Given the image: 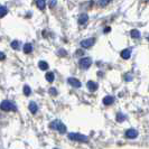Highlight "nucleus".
Segmentation results:
<instances>
[{"label": "nucleus", "instance_id": "f257e3e1", "mask_svg": "<svg viewBox=\"0 0 149 149\" xmlns=\"http://www.w3.org/2000/svg\"><path fill=\"white\" fill-rule=\"evenodd\" d=\"M49 127L52 128L53 130L58 131L60 134H65L66 132V126L62 121H60V120H54L52 123L49 125Z\"/></svg>", "mask_w": 149, "mask_h": 149}, {"label": "nucleus", "instance_id": "f03ea898", "mask_svg": "<svg viewBox=\"0 0 149 149\" xmlns=\"http://www.w3.org/2000/svg\"><path fill=\"white\" fill-rule=\"evenodd\" d=\"M68 139L73 140V141H79V142H88L89 141V138L84 134H75V132H71L68 134Z\"/></svg>", "mask_w": 149, "mask_h": 149}, {"label": "nucleus", "instance_id": "7ed1b4c3", "mask_svg": "<svg viewBox=\"0 0 149 149\" xmlns=\"http://www.w3.org/2000/svg\"><path fill=\"white\" fill-rule=\"evenodd\" d=\"M0 109L3 110V111H16V105L11 102V101H8V100H5L0 103Z\"/></svg>", "mask_w": 149, "mask_h": 149}, {"label": "nucleus", "instance_id": "20e7f679", "mask_svg": "<svg viewBox=\"0 0 149 149\" xmlns=\"http://www.w3.org/2000/svg\"><path fill=\"white\" fill-rule=\"evenodd\" d=\"M79 65H80V67L83 68V70H88V68L92 65V60H91L90 57H83V58H81L80 62H79Z\"/></svg>", "mask_w": 149, "mask_h": 149}, {"label": "nucleus", "instance_id": "39448f33", "mask_svg": "<svg viewBox=\"0 0 149 149\" xmlns=\"http://www.w3.org/2000/svg\"><path fill=\"white\" fill-rule=\"evenodd\" d=\"M94 43H95V38L91 37V38H88V39L82 40L80 44H81V46H82L83 48H90V47H92V46L94 45Z\"/></svg>", "mask_w": 149, "mask_h": 149}, {"label": "nucleus", "instance_id": "423d86ee", "mask_svg": "<svg viewBox=\"0 0 149 149\" xmlns=\"http://www.w3.org/2000/svg\"><path fill=\"white\" fill-rule=\"evenodd\" d=\"M126 137L128 139H134L138 137V131L136 129H128L126 131Z\"/></svg>", "mask_w": 149, "mask_h": 149}, {"label": "nucleus", "instance_id": "0eeeda50", "mask_svg": "<svg viewBox=\"0 0 149 149\" xmlns=\"http://www.w3.org/2000/svg\"><path fill=\"white\" fill-rule=\"evenodd\" d=\"M67 82L70 85H72L73 88H81V82L77 80V79H75V77H68L67 79Z\"/></svg>", "mask_w": 149, "mask_h": 149}, {"label": "nucleus", "instance_id": "6e6552de", "mask_svg": "<svg viewBox=\"0 0 149 149\" xmlns=\"http://www.w3.org/2000/svg\"><path fill=\"white\" fill-rule=\"evenodd\" d=\"M120 55H121V57H122L123 60H128V58H130V56H131V49H130V48H126V49L121 51Z\"/></svg>", "mask_w": 149, "mask_h": 149}, {"label": "nucleus", "instance_id": "1a4fd4ad", "mask_svg": "<svg viewBox=\"0 0 149 149\" xmlns=\"http://www.w3.org/2000/svg\"><path fill=\"white\" fill-rule=\"evenodd\" d=\"M88 20H89V16H88V14H81L80 15V17H79V24L80 25H84V24H86L88 22Z\"/></svg>", "mask_w": 149, "mask_h": 149}, {"label": "nucleus", "instance_id": "9d476101", "mask_svg": "<svg viewBox=\"0 0 149 149\" xmlns=\"http://www.w3.org/2000/svg\"><path fill=\"white\" fill-rule=\"evenodd\" d=\"M86 86H88V89H89L90 91H92V92H93V91H97V88H99V86H97V83L93 82V81H89L88 84H86Z\"/></svg>", "mask_w": 149, "mask_h": 149}, {"label": "nucleus", "instance_id": "9b49d317", "mask_svg": "<svg viewBox=\"0 0 149 149\" xmlns=\"http://www.w3.org/2000/svg\"><path fill=\"white\" fill-rule=\"evenodd\" d=\"M103 104L104 105H110L114 102V97H111V95H107L105 97H103Z\"/></svg>", "mask_w": 149, "mask_h": 149}, {"label": "nucleus", "instance_id": "f8f14e48", "mask_svg": "<svg viewBox=\"0 0 149 149\" xmlns=\"http://www.w3.org/2000/svg\"><path fill=\"white\" fill-rule=\"evenodd\" d=\"M36 5H37L38 9L44 10L46 7V0H36Z\"/></svg>", "mask_w": 149, "mask_h": 149}, {"label": "nucleus", "instance_id": "ddd939ff", "mask_svg": "<svg viewBox=\"0 0 149 149\" xmlns=\"http://www.w3.org/2000/svg\"><path fill=\"white\" fill-rule=\"evenodd\" d=\"M130 36L134 39H138V38H140V31L137 29H132L130 31Z\"/></svg>", "mask_w": 149, "mask_h": 149}, {"label": "nucleus", "instance_id": "4468645a", "mask_svg": "<svg viewBox=\"0 0 149 149\" xmlns=\"http://www.w3.org/2000/svg\"><path fill=\"white\" fill-rule=\"evenodd\" d=\"M37 110H38V107H37V104L35 103V102H30L29 103V111L31 112V113H36L37 112Z\"/></svg>", "mask_w": 149, "mask_h": 149}, {"label": "nucleus", "instance_id": "2eb2a0df", "mask_svg": "<svg viewBox=\"0 0 149 149\" xmlns=\"http://www.w3.org/2000/svg\"><path fill=\"white\" fill-rule=\"evenodd\" d=\"M31 52H33V45L29 44V43L25 44V46H24V53L29 54V53H31Z\"/></svg>", "mask_w": 149, "mask_h": 149}, {"label": "nucleus", "instance_id": "dca6fc26", "mask_svg": "<svg viewBox=\"0 0 149 149\" xmlns=\"http://www.w3.org/2000/svg\"><path fill=\"white\" fill-rule=\"evenodd\" d=\"M38 66H39V68H40V70L46 71V70L48 68V64H47L46 62H44V61H40V62L38 63Z\"/></svg>", "mask_w": 149, "mask_h": 149}, {"label": "nucleus", "instance_id": "f3484780", "mask_svg": "<svg viewBox=\"0 0 149 149\" xmlns=\"http://www.w3.org/2000/svg\"><path fill=\"white\" fill-rule=\"evenodd\" d=\"M45 77H46V80L48 81L49 83H52L53 81H54V79H55V76H54V73H52V72H48L47 74L45 75Z\"/></svg>", "mask_w": 149, "mask_h": 149}, {"label": "nucleus", "instance_id": "a211bd4d", "mask_svg": "<svg viewBox=\"0 0 149 149\" xmlns=\"http://www.w3.org/2000/svg\"><path fill=\"white\" fill-rule=\"evenodd\" d=\"M126 119H127V117H126L123 113L119 112V113L117 114V121H118V122H122V121H125Z\"/></svg>", "mask_w": 149, "mask_h": 149}, {"label": "nucleus", "instance_id": "6ab92c4d", "mask_svg": "<svg viewBox=\"0 0 149 149\" xmlns=\"http://www.w3.org/2000/svg\"><path fill=\"white\" fill-rule=\"evenodd\" d=\"M7 13H8V9L5 6H1L0 7V18L5 17V16L7 15Z\"/></svg>", "mask_w": 149, "mask_h": 149}, {"label": "nucleus", "instance_id": "aec40b11", "mask_svg": "<svg viewBox=\"0 0 149 149\" xmlns=\"http://www.w3.org/2000/svg\"><path fill=\"white\" fill-rule=\"evenodd\" d=\"M11 47H13L14 49H19V47H20V42H19V40H14V42H11Z\"/></svg>", "mask_w": 149, "mask_h": 149}, {"label": "nucleus", "instance_id": "412c9836", "mask_svg": "<svg viewBox=\"0 0 149 149\" xmlns=\"http://www.w3.org/2000/svg\"><path fill=\"white\" fill-rule=\"evenodd\" d=\"M111 1L112 0H99V6L104 7V6H107V5H109Z\"/></svg>", "mask_w": 149, "mask_h": 149}, {"label": "nucleus", "instance_id": "4be33fe9", "mask_svg": "<svg viewBox=\"0 0 149 149\" xmlns=\"http://www.w3.org/2000/svg\"><path fill=\"white\" fill-rule=\"evenodd\" d=\"M30 93H31V90H30V88L28 86V85H25V86H24V94L28 97V95H30Z\"/></svg>", "mask_w": 149, "mask_h": 149}, {"label": "nucleus", "instance_id": "5701e85b", "mask_svg": "<svg viewBox=\"0 0 149 149\" xmlns=\"http://www.w3.org/2000/svg\"><path fill=\"white\" fill-rule=\"evenodd\" d=\"M56 2H57L56 0H49V1H48V5H49V7L51 8H54L55 6H56Z\"/></svg>", "mask_w": 149, "mask_h": 149}, {"label": "nucleus", "instance_id": "b1692460", "mask_svg": "<svg viewBox=\"0 0 149 149\" xmlns=\"http://www.w3.org/2000/svg\"><path fill=\"white\" fill-rule=\"evenodd\" d=\"M49 93H51L52 95H56V94H57V91H56V89H54V88H51V89H49Z\"/></svg>", "mask_w": 149, "mask_h": 149}, {"label": "nucleus", "instance_id": "393cba45", "mask_svg": "<svg viewBox=\"0 0 149 149\" xmlns=\"http://www.w3.org/2000/svg\"><path fill=\"white\" fill-rule=\"evenodd\" d=\"M125 80H126V81H131V80H132V75H131V74H126V76H125Z\"/></svg>", "mask_w": 149, "mask_h": 149}, {"label": "nucleus", "instance_id": "a878e982", "mask_svg": "<svg viewBox=\"0 0 149 149\" xmlns=\"http://www.w3.org/2000/svg\"><path fill=\"white\" fill-rule=\"evenodd\" d=\"M5 58H6V55H5L3 53H1V52H0V61L5 60Z\"/></svg>", "mask_w": 149, "mask_h": 149}, {"label": "nucleus", "instance_id": "bb28decb", "mask_svg": "<svg viewBox=\"0 0 149 149\" xmlns=\"http://www.w3.org/2000/svg\"><path fill=\"white\" fill-rule=\"evenodd\" d=\"M110 29H111L110 27H107V28L104 29V33H109V31H110Z\"/></svg>", "mask_w": 149, "mask_h": 149}, {"label": "nucleus", "instance_id": "cd10ccee", "mask_svg": "<svg viewBox=\"0 0 149 149\" xmlns=\"http://www.w3.org/2000/svg\"><path fill=\"white\" fill-rule=\"evenodd\" d=\"M147 39H148V40H149V35H148V36H147Z\"/></svg>", "mask_w": 149, "mask_h": 149}]
</instances>
